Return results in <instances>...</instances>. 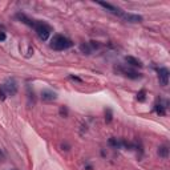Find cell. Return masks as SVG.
<instances>
[{
	"instance_id": "cell-1",
	"label": "cell",
	"mask_w": 170,
	"mask_h": 170,
	"mask_svg": "<svg viewBox=\"0 0 170 170\" xmlns=\"http://www.w3.org/2000/svg\"><path fill=\"white\" fill-rule=\"evenodd\" d=\"M73 47V41L63 35H53L51 40V48L55 51H65L68 48Z\"/></svg>"
},
{
	"instance_id": "cell-2",
	"label": "cell",
	"mask_w": 170,
	"mask_h": 170,
	"mask_svg": "<svg viewBox=\"0 0 170 170\" xmlns=\"http://www.w3.org/2000/svg\"><path fill=\"white\" fill-rule=\"evenodd\" d=\"M33 29H35V32H36V35L39 36V39L43 40V41L49 39V35H51V32H52V28L48 24H45V23H43V21H36V20H35Z\"/></svg>"
},
{
	"instance_id": "cell-3",
	"label": "cell",
	"mask_w": 170,
	"mask_h": 170,
	"mask_svg": "<svg viewBox=\"0 0 170 170\" xmlns=\"http://www.w3.org/2000/svg\"><path fill=\"white\" fill-rule=\"evenodd\" d=\"M1 88H3L4 92L7 93V96H15L17 93V89H19V87H17V81L15 80L14 77L7 78V80L4 81V84L1 85Z\"/></svg>"
},
{
	"instance_id": "cell-4",
	"label": "cell",
	"mask_w": 170,
	"mask_h": 170,
	"mask_svg": "<svg viewBox=\"0 0 170 170\" xmlns=\"http://www.w3.org/2000/svg\"><path fill=\"white\" fill-rule=\"evenodd\" d=\"M115 69L117 70V72H120L122 76H125V77H128V78H132V80H137V78L142 77V75H141V73H138L137 70L132 69V68H129V67L118 65V67H116Z\"/></svg>"
},
{
	"instance_id": "cell-5",
	"label": "cell",
	"mask_w": 170,
	"mask_h": 170,
	"mask_svg": "<svg viewBox=\"0 0 170 170\" xmlns=\"http://www.w3.org/2000/svg\"><path fill=\"white\" fill-rule=\"evenodd\" d=\"M98 6H101L102 8H105L108 12H110L112 15H116V16H118L121 19V17L124 16V14H125V11H122L121 8H118V7L113 6V4L110 3H105V1H97Z\"/></svg>"
},
{
	"instance_id": "cell-6",
	"label": "cell",
	"mask_w": 170,
	"mask_h": 170,
	"mask_svg": "<svg viewBox=\"0 0 170 170\" xmlns=\"http://www.w3.org/2000/svg\"><path fill=\"white\" fill-rule=\"evenodd\" d=\"M169 69L167 68H159L158 69V80L162 87H166L169 84Z\"/></svg>"
},
{
	"instance_id": "cell-7",
	"label": "cell",
	"mask_w": 170,
	"mask_h": 170,
	"mask_svg": "<svg viewBox=\"0 0 170 170\" xmlns=\"http://www.w3.org/2000/svg\"><path fill=\"white\" fill-rule=\"evenodd\" d=\"M124 21L126 23H132V24H136V23H141L142 21V16H139V15H136V14H129V12H125L124 16L121 17Z\"/></svg>"
},
{
	"instance_id": "cell-8",
	"label": "cell",
	"mask_w": 170,
	"mask_h": 170,
	"mask_svg": "<svg viewBox=\"0 0 170 170\" xmlns=\"http://www.w3.org/2000/svg\"><path fill=\"white\" fill-rule=\"evenodd\" d=\"M56 98H57V93L53 92V90L44 89L41 92V100L45 101V102H52V101H55Z\"/></svg>"
},
{
	"instance_id": "cell-9",
	"label": "cell",
	"mask_w": 170,
	"mask_h": 170,
	"mask_svg": "<svg viewBox=\"0 0 170 170\" xmlns=\"http://www.w3.org/2000/svg\"><path fill=\"white\" fill-rule=\"evenodd\" d=\"M16 19H19L21 23H24V24L29 25V27H32V28H33V25H35V20L29 19V17L24 14H16Z\"/></svg>"
},
{
	"instance_id": "cell-10",
	"label": "cell",
	"mask_w": 170,
	"mask_h": 170,
	"mask_svg": "<svg viewBox=\"0 0 170 170\" xmlns=\"http://www.w3.org/2000/svg\"><path fill=\"white\" fill-rule=\"evenodd\" d=\"M166 104H162V101L159 100V102H157L156 105H154V110H156L157 115L159 116H165L166 115Z\"/></svg>"
},
{
	"instance_id": "cell-11",
	"label": "cell",
	"mask_w": 170,
	"mask_h": 170,
	"mask_svg": "<svg viewBox=\"0 0 170 170\" xmlns=\"http://www.w3.org/2000/svg\"><path fill=\"white\" fill-rule=\"evenodd\" d=\"M109 145L112 146V148L115 149H122V138H115V137H112V138H109Z\"/></svg>"
},
{
	"instance_id": "cell-12",
	"label": "cell",
	"mask_w": 170,
	"mask_h": 170,
	"mask_svg": "<svg viewBox=\"0 0 170 170\" xmlns=\"http://www.w3.org/2000/svg\"><path fill=\"white\" fill-rule=\"evenodd\" d=\"M125 61L128 63L129 65H132V67H138V68L142 67V63L139 61L138 59L133 57V56H126V57H125Z\"/></svg>"
},
{
	"instance_id": "cell-13",
	"label": "cell",
	"mask_w": 170,
	"mask_h": 170,
	"mask_svg": "<svg viewBox=\"0 0 170 170\" xmlns=\"http://www.w3.org/2000/svg\"><path fill=\"white\" fill-rule=\"evenodd\" d=\"M158 156L161 157V158H167L169 157V148L165 145L159 146L158 148Z\"/></svg>"
},
{
	"instance_id": "cell-14",
	"label": "cell",
	"mask_w": 170,
	"mask_h": 170,
	"mask_svg": "<svg viewBox=\"0 0 170 170\" xmlns=\"http://www.w3.org/2000/svg\"><path fill=\"white\" fill-rule=\"evenodd\" d=\"M80 51L83 53H85V55H90V53L93 52L92 48H90V45L88 44V43H87V44H81L80 45Z\"/></svg>"
},
{
	"instance_id": "cell-15",
	"label": "cell",
	"mask_w": 170,
	"mask_h": 170,
	"mask_svg": "<svg viewBox=\"0 0 170 170\" xmlns=\"http://www.w3.org/2000/svg\"><path fill=\"white\" fill-rule=\"evenodd\" d=\"M27 95H28V100H29V104H35V92H33V89L31 90V87L28 85L27 87Z\"/></svg>"
},
{
	"instance_id": "cell-16",
	"label": "cell",
	"mask_w": 170,
	"mask_h": 170,
	"mask_svg": "<svg viewBox=\"0 0 170 170\" xmlns=\"http://www.w3.org/2000/svg\"><path fill=\"white\" fill-rule=\"evenodd\" d=\"M112 120H113V113H112L110 109H106V110H105V122L110 124Z\"/></svg>"
},
{
	"instance_id": "cell-17",
	"label": "cell",
	"mask_w": 170,
	"mask_h": 170,
	"mask_svg": "<svg viewBox=\"0 0 170 170\" xmlns=\"http://www.w3.org/2000/svg\"><path fill=\"white\" fill-rule=\"evenodd\" d=\"M137 100L139 101V102H144V101L146 100V92L145 90H139L138 93H137Z\"/></svg>"
},
{
	"instance_id": "cell-18",
	"label": "cell",
	"mask_w": 170,
	"mask_h": 170,
	"mask_svg": "<svg viewBox=\"0 0 170 170\" xmlns=\"http://www.w3.org/2000/svg\"><path fill=\"white\" fill-rule=\"evenodd\" d=\"M6 98H7V93L4 92V89H3V88L0 87V100H1V101H4V100H6Z\"/></svg>"
},
{
	"instance_id": "cell-19",
	"label": "cell",
	"mask_w": 170,
	"mask_h": 170,
	"mask_svg": "<svg viewBox=\"0 0 170 170\" xmlns=\"http://www.w3.org/2000/svg\"><path fill=\"white\" fill-rule=\"evenodd\" d=\"M7 39V35L4 32H0V41H4Z\"/></svg>"
},
{
	"instance_id": "cell-20",
	"label": "cell",
	"mask_w": 170,
	"mask_h": 170,
	"mask_svg": "<svg viewBox=\"0 0 170 170\" xmlns=\"http://www.w3.org/2000/svg\"><path fill=\"white\" fill-rule=\"evenodd\" d=\"M69 78H72V80H75V81H78V83H83V80H81L80 77H77V76H69Z\"/></svg>"
},
{
	"instance_id": "cell-21",
	"label": "cell",
	"mask_w": 170,
	"mask_h": 170,
	"mask_svg": "<svg viewBox=\"0 0 170 170\" xmlns=\"http://www.w3.org/2000/svg\"><path fill=\"white\" fill-rule=\"evenodd\" d=\"M67 113H68L67 108H61V109H60V115H61V116H67Z\"/></svg>"
},
{
	"instance_id": "cell-22",
	"label": "cell",
	"mask_w": 170,
	"mask_h": 170,
	"mask_svg": "<svg viewBox=\"0 0 170 170\" xmlns=\"http://www.w3.org/2000/svg\"><path fill=\"white\" fill-rule=\"evenodd\" d=\"M85 169H87V170H93V167L90 166V165H87V166H85Z\"/></svg>"
},
{
	"instance_id": "cell-23",
	"label": "cell",
	"mask_w": 170,
	"mask_h": 170,
	"mask_svg": "<svg viewBox=\"0 0 170 170\" xmlns=\"http://www.w3.org/2000/svg\"><path fill=\"white\" fill-rule=\"evenodd\" d=\"M8 170H16V169H8Z\"/></svg>"
}]
</instances>
